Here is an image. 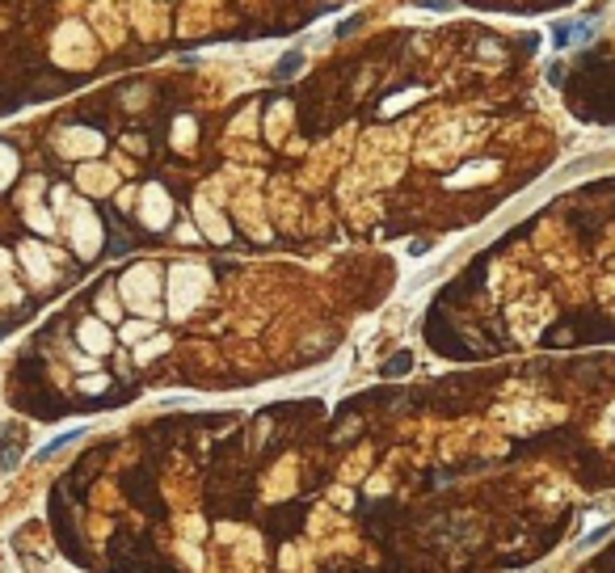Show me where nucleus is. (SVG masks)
Segmentation results:
<instances>
[{"instance_id":"obj_1","label":"nucleus","mask_w":615,"mask_h":573,"mask_svg":"<svg viewBox=\"0 0 615 573\" xmlns=\"http://www.w3.org/2000/svg\"><path fill=\"white\" fill-rule=\"evenodd\" d=\"M299 68H303V51L295 46V51H287V55H283V60L274 64V72H270V76H274V80H291V76H295Z\"/></svg>"},{"instance_id":"obj_2","label":"nucleus","mask_w":615,"mask_h":573,"mask_svg":"<svg viewBox=\"0 0 615 573\" xmlns=\"http://www.w3.org/2000/svg\"><path fill=\"white\" fill-rule=\"evenodd\" d=\"M13 464H17V434L5 430L0 434V468H13Z\"/></svg>"},{"instance_id":"obj_3","label":"nucleus","mask_w":615,"mask_h":573,"mask_svg":"<svg viewBox=\"0 0 615 573\" xmlns=\"http://www.w3.org/2000/svg\"><path fill=\"white\" fill-rule=\"evenodd\" d=\"M72 439H80V430H64V434H60V439H55V443H46V447H42V451H38V459H46V455H55V451H60V447H68V443H72Z\"/></svg>"},{"instance_id":"obj_4","label":"nucleus","mask_w":615,"mask_h":573,"mask_svg":"<svg viewBox=\"0 0 615 573\" xmlns=\"http://www.w3.org/2000/svg\"><path fill=\"white\" fill-rule=\"evenodd\" d=\"M409 362H413V358H409V354H396V358L388 362V367H384V371H388V376H404V371H409Z\"/></svg>"}]
</instances>
